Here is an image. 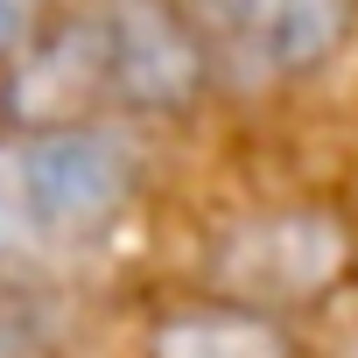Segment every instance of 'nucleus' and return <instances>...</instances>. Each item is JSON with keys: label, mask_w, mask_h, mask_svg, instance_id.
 <instances>
[{"label": "nucleus", "mask_w": 358, "mask_h": 358, "mask_svg": "<svg viewBox=\"0 0 358 358\" xmlns=\"http://www.w3.org/2000/svg\"><path fill=\"white\" fill-rule=\"evenodd\" d=\"M106 99V8L99 15H57L36 29L22 57H8L0 78V113L15 120V134L36 127H71L92 120Z\"/></svg>", "instance_id": "4"}, {"label": "nucleus", "mask_w": 358, "mask_h": 358, "mask_svg": "<svg viewBox=\"0 0 358 358\" xmlns=\"http://www.w3.org/2000/svg\"><path fill=\"white\" fill-rule=\"evenodd\" d=\"M0 358H43V344L29 330H0Z\"/></svg>", "instance_id": "9"}, {"label": "nucleus", "mask_w": 358, "mask_h": 358, "mask_svg": "<svg viewBox=\"0 0 358 358\" xmlns=\"http://www.w3.org/2000/svg\"><path fill=\"white\" fill-rule=\"evenodd\" d=\"M148 358H295V337L281 330V316L218 295V302L169 309L148 330Z\"/></svg>", "instance_id": "6"}, {"label": "nucleus", "mask_w": 358, "mask_h": 358, "mask_svg": "<svg viewBox=\"0 0 358 358\" xmlns=\"http://www.w3.org/2000/svg\"><path fill=\"white\" fill-rule=\"evenodd\" d=\"M43 22H50V0H0V64L22 57Z\"/></svg>", "instance_id": "8"}, {"label": "nucleus", "mask_w": 358, "mask_h": 358, "mask_svg": "<svg viewBox=\"0 0 358 358\" xmlns=\"http://www.w3.org/2000/svg\"><path fill=\"white\" fill-rule=\"evenodd\" d=\"M358 22V0H211L204 50L232 78H309L337 57V43Z\"/></svg>", "instance_id": "3"}, {"label": "nucleus", "mask_w": 358, "mask_h": 358, "mask_svg": "<svg viewBox=\"0 0 358 358\" xmlns=\"http://www.w3.org/2000/svg\"><path fill=\"white\" fill-rule=\"evenodd\" d=\"M0 295H8V260H0Z\"/></svg>", "instance_id": "10"}, {"label": "nucleus", "mask_w": 358, "mask_h": 358, "mask_svg": "<svg viewBox=\"0 0 358 358\" xmlns=\"http://www.w3.org/2000/svg\"><path fill=\"white\" fill-rule=\"evenodd\" d=\"M15 246H36L29 232V204H22V155H15V134L0 141V260Z\"/></svg>", "instance_id": "7"}, {"label": "nucleus", "mask_w": 358, "mask_h": 358, "mask_svg": "<svg viewBox=\"0 0 358 358\" xmlns=\"http://www.w3.org/2000/svg\"><path fill=\"white\" fill-rule=\"evenodd\" d=\"M22 155V204L29 232L43 239H92L134 204V141L106 120H71V127H36L15 134Z\"/></svg>", "instance_id": "1"}, {"label": "nucleus", "mask_w": 358, "mask_h": 358, "mask_svg": "<svg viewBox=\"0 0 358 358\" xmlns=\"http://www.w3.org/2000/svg\"><path fill=\"white\" fill-rule=\"evenodd\" d=\"M351 260V239L330 211H260L246 225H232L211 253V281L225 302H246V309H295V302H316L337 288Z\"/></svg>", "instance_id": "2"}, {"label": "nucleus", "mask_w": 358, "mask_h": 358, "mask_svg": "<svg viewBox=\"0 0 358 358\" xmlns=\"http://www.w3.org/2000/svg\"><path fill=\"white\" fill-rule=\"evenodd\" d=\"M211 71L204 29H190L162 0H120L106 8V99L127 113H176L190 106Z\"/></svg>", "instance_id": "5"}]
</instances>
